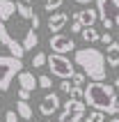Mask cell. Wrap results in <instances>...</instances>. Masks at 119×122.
<instances>
[{
	"mask_svg": "<svg viewBox=\"0 0 119 122\" xmlns=\"http://www.w3.org/2000/svg\"><path fill=\"white\" fill-rule=\"evenodd\" d=\"M37 28L39 16L32 5H25L23 0H0V44L9 51V55L23 60V55L39 44Z\"/></svg>",
	"mask_w": 119,
	"mask_h": 122,
	"instance_id": "1",
	"label": "cell"
},
{
	"mask_svg": "<svg viewBox=\"0 0 119 122\" xmlns=\"http://www.w3.org/2000/svg\"><path fill=\"white\" fill-rule=\"evenodd\" d=\"M82 102L85 106L108 115H114V104H117V88L105 81H89L82 85Z\"/></svg>",
	"mask_w": 119,
	"mask_h": 122,
	"instance_id": "2",
	"label": "cell"
},
{
	"mask_svg": "<svg viewBox=\"0 0 119 122\" xmlns=\"http://www.w3.org/2000/svg\"><path fill=\"white\" fill-rule=\"evenodd\" d=\"M73 65H78L82 69V74L89 81H105L108 78V69H105V55L94 46H85L76 51Z\"/></svg>",
	"mask_w": 119,
	"mask_h": 122,
	"instance_id": "3",
	"label": "cell"
},
{
	"mask_svg": "<svg viewBox=\"0 0 119 122\" xmlns=\"http://www.w3.org/2000/svg\"><path fill=\"white\" fill-rule=\"evenodd\" d=\"M21 69H23V60L14 58V55H0V92H7L12 81L16 78Z\"/></svg>",
	"mask_w": 119,
	"mask_h": 122,
	"instance_id": "4",
	"label": "cell"
},
{
	"mask_svg": "<svg viewBox=\"0 0 119 122\" xmlns=\"http://www.w3.org/2000/svg\"><path fill=\"white\" fill-rule=\"evenodd\" d=\"M96 12L105 30L119 25V0H96Z\"/></svg>",
	"mask_w": 119,
	"mask_h": 122,
	"instance_id": "5",
	"label": "cell"
},
{
	"mask_svg": "<svg viewBox=\"0 0 119 122\" xmlns=\"http://www.w3.org/2000/svg\"><path fill=\"white\" fill-rule=\"evenodd\" d=\"M46 65H48V69H50V74L57 76V78H71L73 71H76V65H73L64 53L46 55Z\"/></svg>",
	"mask_w": 119,
	"mask_h": 122,
	"instance_id": "6",
	"label": "cell"
},
{
	"mask_svg": "<svg viewBox=\"0 0 119 122\" xmlns=\"http://www.w3.org/2000/svg\"><path fill=\"white\" fill-rule=\"evenodd\" d=\"M85 102L82 99H66L62 104V113H60V120L57 122H80L82 115H85Z\"/></svg>",
	"mask_w": 119,
	"mask_h": 122,
	"instance_id": "7",
	"label": "cell"
},
{
	"mask_svg": "<svg viewBox=\"0 0 119 122\" xmlns=\"http://www.w3.org/2000/svg\"><path fill=\"white\" fill-rule=\"evenodd\" d=\"M48 44H50V51L53 53H71V51H76V41H73V37H69V35L64 32H53L50 35V39H48Z\"/></svg>",
	"mask_w": 119,
	"mask_h": 122,
	"instance_id": "8",
	"label": "cell"
},
{
	"mask_svg": "<svg viewBox=\"0 0 119 122\" xmlns=\"http://www.w3.org/2000/svg\"><path fill=\"white\" fill-rule=\"evenodd\" d=\"M60 108H62V102H60V95H55V92H46L44 99L39 102V113L46 115V117H50L53 113H57Z\"/></svg>",
	"mask_w": 119,
	"mask_h": 122,
	"instance_id": "9",
	"label": "cell"
},
{
	"mask_svg": "<svg viewBox=\"0 0 119 122\" xmlns=\"http://www.w3.org/2000/svg\"><path fill=\"white\" fill-rule=\"evenodd\" d=\"M69 23V14L66 12H50L48 16V30L50 32H62V28Z\"/></svg>",
	"mask_w": 119,
	"mask_h": 122,
	"instance_id": "10",
	"label": "cell"
},
{
	"mask_svg": "<svg viewBox=\"0 0 119 122\" xmlns=\"http://www.w3.org/2000/svg\"><path fill=\"white\" fill-rule=\"evenodd\" d=\"M73 19L80 21L82 28L85 25H94L96 21H99V12H96V7H87V9H80V12L73 14Z\"/></svg>",
	"mask_w": 119,
	"mask_h": 122,
	"instance_id": "11",
	"label": "cell"
},
{
	"mask_svg": "<svg viewBox=\"0 0 119 122\" xmlns=\"http://www.w3.org/2000/svg\"><path fill=\"white\" fill-rule=\"evenodd\" d=\"M16 78H18V85H21L23 90H30V92H34V88H37V76H34L32 71L21 69L18 74H16Z\"/></svg>",
	"mask_w": 119,
	"mask_h": 122,
	"instance_id": "12",
	"label": "cell"
},
{
	"mask_svg": "<svg viewBox=\"0 0 119 122\" xmlns=\"http://www.w3.org/2000/svg\"><path fill=\"white\" fill-rule=\"evenodd\" d=\"M103 55H105V65L114 69L119 65V41H110V44H108V51Z\"/></svg>",
	"mask_w": 119,
	"mask_h": 122,
	"instance_id": "13",
	"label": "cell"
},
{
	"mask_svg": "<svg viewBox=\"0 0 119 122\" xmlns=\"http://www.w3.org/2000/svg\"><path fill=\"white\" fill-rule=\"evenodd\" d=\"M16 115H18L21 120L30 122V120H32V115H34V111H32V106H30L25 99H18V102H16Z\"/></svg>",
	"mask_w": 119,
	"mask_h": 122,
	"instance_id": "14",
	"label": "cell"
},
{
	"mask_svg": "<svg viewBox=\"0 0 119 122\" xmlns=\"http://www.w3.org/2000/svg\"><path fill=\"white\" fill-rule=\"evenodd\" d=\"M99 35H101V32H99L94 25H85L82 30H80V37H82L87 44H96V41H99Z\"/></svg>",
	"mask_w": 119,
	"mask_h": 122,
	"instance_id": "15",
	"label": "cell"
},
{
	"mask_svg": "<svg viewBox=\"0 0 119 122\" xmlns=\"http://www.w3.org/2000/svg\"><path fill=\"white\" fill-rule=\"evenodd\" d=\"M37 88H41V90H50L53 88V78L48 74H41L39 78H37Z\"/></svg>",
	"mask_w": 119,
	"mask_h": 122,
	"instance_id": "16",
	"label": "cell"
},
{
	"mask_svg": "<svg viewBox=\"0 0 119 122\" xmlns=\"http://www.w3.org/2000/svg\"><path fill=\"white\" fill-rule=\"evenodd\" d=\"M62 5H64V0H46V2H44V9L50 14V12H57Z\"/></svg>",
	"mask_w": 119,
	"mask_h": 122,
	"instance_id": "17",
	"label": "cell"
},
{
	"mask_svg": "<svg viewBox=\"0 0 119 122\" xmlns=\"http://www.w3.org/2000/svg\"><path fill=\"white\" fill-rule=\"evenodd\" d=\"M85 120H87V122H105V113H101V111H94V108H92V113H87Z\"/></svg>",
	"mask_w": 119,
	"mask_h": 122,
	"instance_id": "18",
	"label": "cell"
},
{
	"mask_svg": "<svg viewBox=\"0 0 119 122\" xmlns=\"http://www.w3.org/2000/svg\"><path fill=\"white\" fill-rule=\"evenodd\" d=\"M44 65H46V53H41V51H39V53H34V58H32V67H34V69H41Z\"/></svg>",
	"mask_w": 119,
	"mask_h": 122,
	"instance_id": "19",
	"label": "cell"
},
{
	"mask_svg": "<svg viewBox=\"0 0 119 122\" xmlns=\"http://www.w3.org/2000/svg\"><path fill=\"white\" fill-rule=\"evenodd\" d=\"M71 83H73V85H80V88H82V85L87 83V76L82 74V71H73V76H71Z\"/></svg>",
	"mask_w": 119,
	"mask_h": 122,
	"instance_id": "20",
	"label": "cell"
},
{
	"mask_svg": "<svg viewBox=\"0 0 119 122\" xmlns=\"http://www.w3.org/2000/svg\"><path fill=\"white\" fill-rule=\"evenodd\" d=\"M71 88H73L71 78H62V83H60V92H64V95H69V92H71Z\"/></svg>",
	"mask_w": 119,
	"mask_h": 122,
	"instance_id": "21",
	"label": "cell"
},
{
	"mask_svg": "<svg viewBox=\"0 0 119 122\" xmlns=\"http://www.w3.org/2000/svg\"><path fill=\"white\" fill-rule=\"evenodd\" d=\"M69 97H71V99H82V88H80V85H73Z\"/></svg>",
	"mask_w": 119,
	"mask_h": 122,
	"instance_id": "22",
	"label": "cell"
},
{
	"mask_svg": "<svg viewBox=\"0 0 119 122\" xmlns=\"http://www.w3.org/2000/svg\"><path fill=\"white\" fill-rule=\"evenodd\" d=\"M99 41H103L105 46H108V44H110V41H114V39H112V35H110V30H105V32H103V35H99Z\"/></svg>",
	"mask_w": 119,
	"mask_h": 122,
	"instance_id": "23",
	"label": "cell"
},
{
	"mask_svg": "<svg viewBox=\"0 0 119 122\" xmlns=\"http://www.w3.org/2000/svg\"><path fill=\"white\" fill-rule=\"evenodd\" d=\"M5 122H18L16 111H7V113H5Z\"/></svg>",
	"mask_w": 119,
	"mask_h": 122,
	"instance_id": "24",
	"label": "cell"
},
{
	"mask_svg": "<svg viewBox=\"0 0 119 122\" xmlns=\"http://www.w3.org/2000/svg\"><path fill=\"white\" fill-rule=\"evenodd\" d=\"M80 30H82V23H80V21H76V19H73V21H71V32L80 35Z\"/></svg>",
	"mask_w": 119,
	"mask_h": 122,
	"instance_id": "25",
	"label": "cell"
},
{
	"mask_svg": "<svg viewBox=\"0 0 119 122\" xmlns=\"http://www.w3.org/2000/svg\"><path fill=\"white\" fill-rule=\"evenodd\" d=\"M16 95H18V99H30V90H23V88H18V92H16Z\"/></svg>",
	"mask_w": 119,
	"mask_h": 122,
	"instance_id": "26",
	"label": "cell"
},
{
	"mask_svg": "<svg viewBox=\"0 0 119 122\" xmlns=\"http://www.w3.org/2000/svg\"><path fill=\"white\" fill-rule=\"evenodd\" d=\"M73 2H78V5H89V2H94V0H73Z\"/></svg>",
	"mask_w": 119,
	"mask_h": 122,
	"instance_id": "27",
	"label": "cell"
},
{
	"mask_svg": "<svg viewBox=\"0 0 119 122\" xmlns=\"http://www.w3.org/2000/svg\"><path fill=\"white\" fill-rule=\"evenodd\" d=\"M114 88H119V76H117V78H114Z\"/></svg>",
	"mask_w": 119,
	"mask_h": 122,
	"instance_id": "28",
	"label": "cell"
},
{
	"mask_svg": "<svg viewBox=\"0 0 119 122\" xmlns=\"http://www.w3.org/2000/svg\"><path fill=\"white\" fill-rule=\"evenodd\" d=\"M23 2H25V5H32V2H34V0H23Z\"/></svg>",
	"mask_w": 119,
	"mask_h": 122,
	"instance_id": "29",
	"label": "cell"
},
{
	"mask_svg": "<svg viewBox=\"0 0 119 122\" xmlns=\"http://www.w3.org/2000/svg\"><path fill=\"white\" fill-rule=\"evenodd\" d=\"M110 122H119V117H112V120H110Z\"/></svg>",
	"mask_w": 119,
	"mask_h": 122,
	"instance_id": "30",
	"label": "cell"
},
{
	"mask_svg": "<svg viewBox=\"0 0 119 122\" xmlns=\"http://www.w3.org/2000/svg\"><path fill=\"white\" fill-rule=\"evenodd\" d=\"M114 69H117V71H119V65H117V67H114Z\"/></svg>",
	"mask_w": 119,
	"mask_h": 122,
	"instance_id": "31",
	"label": "cell"
},
{
	"mask_svg": "<svg viewBox=\"0 0 119 122\" xmlns=\"http://www.w3.org/2000/svg\"><path fill=\"white\" fill-rule=\"evenodd\" d=\"M117 99H119V92H117Z\"/></svg>",
	"mask_w": 119,
	"mask_h": 122,
	"instance_id": "32",
	"label": "cell"
},
{
	"mask_svg": "<svg viewBox=\"0 0 119 122\" xmlns=\"http://www.w3.org/2000/svg\"><path fill=\"white\" fill-rule=\"evenodd\" d=\"M46 122H53V120H46Z\"/></svg>",
	"mask_w": 119,
	"mask_h": 122,
	"instance_id": "33",
	"label": "cell"
},
{
	"mask_svg": "<svg viewBox=\"0 0 119 122\" xmlns=\"http://www.w3.org/2000/svg\"><path fill=\"white\" fill-rule=\"evenodd\" d=\"M80 122H87V120H80Z\"/></svg>",
	"mask_w": 119,
	"mask_h": 122,
	"instance_id": "34",
	"label": "cell"
},
{
	"mask_svg": "<svg viewBox=\"0 0 119 122\" xmlns=\"http://www.w3.org/2000/svg\"><path fill=\"white\" fill-rule=\"evenodd\" d=\"M117 39H119V35H117Z\"/></svg>",
	"mask_w": 119,
	"mask_h": 122,
	"instance_id": "35",
	"label": "cell"
}]
</instances>
